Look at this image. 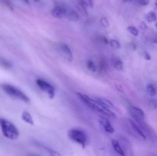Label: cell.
<instances>
[{
    "label": "cell",
    "mask_w": 157,
    "mask_h": 156,
    "mask_svg": "<svg viewBox=\"0 0 157 156\" xmlns=\"http://www.w3.org/2000/svg\"><path fill=\"white\" fill-rule=\"evenodd\" d=\"M77 94H78L80 99H81L84 104H86L87 106L90 107L91 110H94V111L98 112V113H101V114L104 115V116H110V117L113 118V119H115V118H116V115H115L110 109L103 107L102 106H101L98 102H97V100L95 99H92V98L89 97L87 95H84L81 93H78Z\"/></svg>",
    "instance_id": "cell-1"
},
{
    "label": "cell",
    "mask_w": 157,
    "mask_h": 156,
    "mask_svg": "<svg viewBox=\"0 0 157 156\" xmlns=\"http://www.w3.org/2000/svg\"><path fill=\"white\" fill-rule=\"evenodd\" d=\"M0 127L3 136L10 140H16L19 136V132L15 125L10 121L0 118Z\"/></svg>",
    "instance_id": "cell-2"
},
{
    "label": "cell",
    "mask_w": 157,
    "mask_h": 156,
    "mask_svg": "<svg viewBox=\"0 0 157 156\" xmlns=\"http://www.w3.org/2000/svg\"><path fill=\"white\" fill-rule=\"evenodd\" d=\"M1 87L8 95H9V96L20 99V100L23 101V102H30V99H29V96H28L25 93H23L21 90L17 88V87L8 84H2Z\"/></svg>",
    "instance_id": "cell-3"
},
{
    "label": "cell",
    "mask_w": 157,
    "mask_h": 156,
    "mask_svg": "<svg viewBox=\"0 0 157 156\" xmlns=\"http://www.w3.org/2000/svg\"><path fill=\"white\" fill-rule=\"evenodd\" d=\"M69 139L73 142L79 144L82 148H85L87 142V137L85 133L78 128H72L67 133Z\"/></svg>",
    "instance_id": "cell-4"
},
{
    "label": "cell",
    "mask_w": 157,
    "mask_h": 156,
    "mask_svg": "<svg viewBox=\"0 0 157 156\" xmlns=\"http://www.w3.org/2000/svg\"><path fill=\"white\" fill-rule=\"evenodd\" d=\"M36 84L38 86V87H39L42 91L45 92V93L48 95L50 99H53V98L55 97V87H54L52 84L46 82L45 80H44L42 79L37 80Z\"/></svg>",
    "instance_id": "cell-5"
},
{
    "label": "cell",
    "mask_w": 157,
    "mask_h": 156,
    "mask_svg": "<svg viewBox=\"0 0 157 156\" xmlns=\"http://www.w3.org/2000/svg\"><path fill=\"white\" fill-rule=\"evenodd\" d=\"M129 113L136 122H143L145 119L144 112L140 108L135 106H130L129 108Z\"/></svg>",
    "instance_id": "cell-6"
},
{
    "label": "cell",
    "mask_w": 157,
    "mask_h": 156,
    "mask_svg": "<svg viewBox=\"0 0 157 156\" xmlns=\"http://www.w3.org/2000/svg\"><path fill=\"white\" fill-rule=\"evenodd\" d=\"M99 122L107 133L112 134V133L114 132V128H113V125L105 116H101L99 119Z\"/></svg>",
    "instance_id": "cell-7"
},
{
    "label": "cell",
    "mask_w": 157,
    "mask_h": 156,
    "mask_svg": "<svg viewBox=\"0 0 157 156\" xmlns=\"http://www.w3.org/2000/svg\"><path fill=\"white\" fill-rule=\"evenodd\" d=\"M59 49L60 51H61V54L67 60H68L69 61H71L73 60V54H72L71 50L70 47H68V45L66 44H60L59 45Z\"/></svg>",
    "instance_id": "cell-8"
},
{
    "label": "cell",
    "mask_w": 157,
    "mask_h": 156,
    "mask_svg": "<svg viewBox=\"0 0 157 156\" xmlns=\"http://www.w3.org/2000/svg\"><path fill=\"white\" fill-rule=\"evenodd\" d=\"M52 16L55 17V18H63L64 15H67V11H66L65 8H64L63 6H58L52 10Z\"/></svg>",
    "instance_id": "cell-9"
},
{
    "label": "cell",
    "mask_w": 157,
    "mask_h": 156,
    "mask_svg": "<svg viewBox=\"0 0 157 156\" xmlns=\"http://www.w3.org/2000/svg\"><path fill=\"white\" fill-rule=\"evenodd\" d=\"M95 99H96L97 102H98L100 105L102 106L103 107L110 109V110L114 108V106H113V102H112L111 101L108 100V99H104V98H99V97L95 98Z\"/></svg>",
    "instance_id": "cell-10"
},
{
    "label": "cell",
    "mask_w": 157,
    "mask_h": 156,
    "mask_svg": "<svg viewBox=\"0 0 157 156\" xmlns=\"http://www.w3.org/2000/svg\"><path fill=\"white\" fill-rule=\"evenodd\" d=\"M112 64H113V67L118 71L124 70V63L119 58H113L112 59Z\"/></svg>",
    "instance_id": "cell-11"
},
{
    "label": "cell",
    "mask_w": 157,
    "mask_h": 156,
    "mask_svg": "<svg viewBox=\"0 0 157 156\" xmlns=\"http://www.w3.org/2000/svg\"><path fill=\"white\" fill-rule=\"evenodd\" d=\"M21 119H22V120L24 121L25 122H26V123L29 124V125H34L33 118H32V115L29 113H28V112H23L22 115H21Z\"/></svg>",
    "instance_id": "cell-12"
},
{
    "label": "cell",
    "mask_w": 157,
    "mask_h": 156,
    "mask_svg": "<svg viewBox=\"0 0 157 156\" xmlns=\"http://www.w3.org/2000/svg\"><path fill=\"white\" fill-rule=\"evenodd\" d=\"M67 16L71 21H75V22H76V21H78L79 20V15L74 10L69 11L67 13Z\"/></svg>",
    "instance_id": "cell-13"
},
{
    "label": "cell",
    "mask_w": 157,
    "mask_h": 156,
    "mask_svg": "<svg viewBox=\"0 0 157 156\" xmlns=\"http://www.w3.org/2000/svg\"><path fill=\"white\" fill-rule=\"evenodd\" d=\"M86 65H87V69H88L89 70H90L91 72L95 73V72L98 71V67L95 64V63L93 61H91V60H87V63H86Z\"/></svg>",
    "instance_id": "cell-14"
},
{
    "label": "cell",
    "mask_w": 157,
    "mask_h": 156,
    "mask_svg": "<svg viewBox=\"0 0 157 156\" xmlns=\"http://www.w3.org/2000/svg\"><path fill=\"white\" fill-rule=\"evenodd\" d=\"M41 145V147L43 148V149L45 150L46 152L48 153L50 156H62L59 152H58V151H55V150L52 149V148H49V147L44 146V145Z\"/></svg>",
    "instance_id": "cell-15"
},
{
    "label": "cell",
    "mask_w": 157,
    "mask_h": 156,
    "mask_svg": "<svg viewBox=\"0 0 157 156\" xmlns=\"http://www.w3.org/2000/svg\"><path fill=\"white\" fill-rule=\"evenodd\" d=\"M146 18H147V21H148V22H153V21H156L157 19L156 12H153V11L150 12L147 14V16H146Z\"/></svg>",
    "instance_id": "cell-16"
},
{
    "label": "cell",
    "mask_w": 157,
    "mask_h": 156,
    "mask_svg": "<svg viewBox=\"0 0 157 156\" xmlns=\"http://www.w3.org/2000/svg\"><path fill=\"white\" fill-rule=\"evenodd\" d=\"M147 91L150 96H155L156 95V90L153 84H150L147 87Z\"/></svg>",
    "instance_id": "cell-17"
},
{
    "label": "cell",
    "mask_w": 157,
    "mask_h": 156,
    "mask_svg": "<svg viewBox=\"0 0 157 156\" xmlns=\"http://www.w3.org/2000/svg\"><path fill=\"white\" fill-rule=\"evenodd\" d=\"M127 30L130 32L131 35H133V36H138L139 35V30H138L137 28H136L135 26L130 25L127 28Z\"/></svg>",
    "instance_id": "cell-18"
},
{
    "label": "cell",
    "mask_w": 157,
    "mask_h": 156,
    "mask_svg": "<svg viewBox=\"0 0 157 156\" xmlns=\"http://www.w3.org/2000/svg\"><path fill=\"white\" fill-rule=\"evenodd\" d=\"M109 44L110 46H111L113 48H116V49H119L121 47V44L119 43V41H117L115 39H110L109 41Z\"/></svg>",
    "instance_id": "cell-19"
},
{
    "label": "cell",
    "mask_w": 157,
    "mask_h": 156,
    "mask_svg": "<svg viewBox=\"0 0 157 156\" xmlns=\"http://www.w3.org/2000/svg\"><path fill=\"white\" fill-rule=\"evenodd\" d=\"M100 22H101V24L104 28H107L110 25V22H109L107 18H105V17H102V18H101V20H100Z\"/></svg>",
    "instance_id": "cell-20"
},
{
    "label": "cell",
    "mask_w": 157,
    "mask_h": 156,
    "mask_svg": "<svg viewBox=\"0 0 157 156\" xmlns=\"http://www.w3.org/2000/svg\"><path fill=\"white\" fill-rule=\"evenodd\" d=\"M81 3H82L85 7L92 8L94 6L93 1H92V0H81Z\"/></svg>",
    "instance_id": "cell-21"
},
{
    "label": "cell",
    "mask_w": 157,
    "mask_h": 156,
    "mask_svg": "<svg viewBox=\"0 0 157 156\" xmlns=\"http://www.w3.org/2000/svg\"><path fill=\"white\" fill-rule=\"evenodd\" d=\"M149 104H150V106L153 110L157 109V99H150L149 101Z\"/></svg>",
    "instance_id": "cell-22"
},
{
    "label": "cell",
    "mask_w": 157,
    "mask_h": 156,
    "mask_svg": "<svg viewBox=\"0 0 157 156\" xmlns=\"http://www.w3.org/2000/svg\"><path fill=\"white\" fill-rule=\"evenodd\" d=\"M106 66H107V64H106L105 61H104V60H102V61H101V62H100L99 67H98V68H99L100 71H103V70H105Z\"/></svg>",
    "instance_id": "cell-23"
},
{
    "label": "cell",
    "mask_w": 157,
    "mask_h": 156,
    "mask_svg": "<svg viewBox=\"0 0 157 156\" xmlns=\"http://www.w3.org/2000/svg\"><path fill=\"white\" fill-rule=\"evenodd\" d=\"M139 4H140L141 6H146L149 4L150 2V0H137Z\"/></svg>",
    "instance_id": "cell-24"
},
{
    "label": "cell",
    "mask_w": 157,
    "mask_h": 156,
    "mask_svg": "<svg viewBox=\"0 0 157 156\" xmlns=\"http://www.w3.org/2000/svg\"><path fill=\"white\" fill-rule=\"evenodd\" d=\"M140 29L145 30V29H147V25L146 24V23L144 22V21H142V22H140Z\"/></svg>",
    "instance_id": "cell-25"
},
{
    "label": "cell",
    "mask_w": 157,
    "mask_h": 156,
    "mask_svg": "<svg viewBox=\"0 0 157 156\" xmlns=\"http://www.w3.org/2000/svg\"><path fill=\"white\" fill-rule=\"evenodd\" d=\"M101 41H102L103 43H104L105 44H109V41L107 39V38H106V37H101Z\"/></svg>",
    "instance_id": "cell-26"
},
{
    "label": "cell",
    "mask_w": 157,
    "mask_h": 156,
    "mask_svg": "<svg viewBox=\"0 0 157 156\" xmlns=\"http://www.w3.org/2000/svg\"><path fill=\"white\" fill-rule=\"evenodd\" d=\"M144 57H145V59L147 60V61H150V60L151 59V57H150V55L147 52H145V54H144Z\"/></svg>",
    "instance_id": "cell-27"
},
{
    "label": "cell",
    "mask_w": 157,
    "mask_h": 156,
    "mask_svg": "<svg viewBox=\"0 0 157 156\" xmlns=\"http://www.w3.org/2000/svg\"><path fill=\"white\" fill-rule=\"evenodd\" d=\"M22 2H24L25 3H26V4H29V0H21Z\"/></svg>",
    "instance_id": "cell-28"
},
{
    "label": "cell",
    "mask_w": 157,
    "mask_h": 156,
    "mask_svg": "<svg viewBox=\"0 0 157 156\" xmlns=\"http://www.w3.org/2000/svg\"><path fill=\"white\" fill-rule=\"evenodd\" d=\"M153 42L156 43V44H157V37H156V38H154V40H153Z\"/></svg>",
    "instance_id": "cell-29"
},
{
    "label": "cell",
    "mask_w": 157,
    "mask_h": 156,
    "mask_svg": "<svg viewBox=\"0 0 157 156\" xmlns=\"http://www.w3.org/2000/svg\"><path fill=\"white\" fill-rule=\"evenodd\" d=\"M124 1L125 2H132L133 0H124Z\"/></svg>",
    "instance_id": "cell-30"
},
{
    "label": "cell",
    "mask_w": 157,
    "mask_h": 156,
    "mask_svg": "<svg viewBox=\"0 0 157 156\" xmlns=\"http://www.w3.org/2000/svg\"><path fill=\"white\" fill-rule=\"evenodd\" d=\"M155 7H156V9H157V0L155 1Z\"/></svg>",
    "instance_id": "cell-31"
},
{
    "label": "cell",
    "mask_w": 157,
    "mask_h": 156,
    "mask_svg": "<svg viewBox=\"0 0 157 156\" xmlns=\"http://www.w3.org/2000/svg\"><path fill=\"white\" fill-rule=\"evenodd\" d=\"M34 1H35V2H39L41 1V0H34Z\"/></svg>",
    "instance_id": "cell-32"
},
{
    "label": "cell",
    "mask_w": 157,
    "mask_h": 156,
    "mask_svg": "<svg viewBox=\"0 0 157 156\" xmlns=\"http://www.w3.org/2000/svg\"><path fill=\"white\" fill-rule=\"evenodd\" d=\"M156 29H157V23L156 24Z\"/></svg>",
    "instance_id": "cell-33"
},
{
    "label": "cell",
    "mask_w": 157,
    "mask_h": 156,
    "mask_svg": "<svg viewBox=\"0 0 157 156\" xmlns=\"http://www.w3.org/2000/svg\"><path fill=\"white\" fill-rule=\"evenodd\" d=\"M30 156H35V155H30Z\"/></svg>",
    "instance_id": "cell-34"
}]
</instances>
